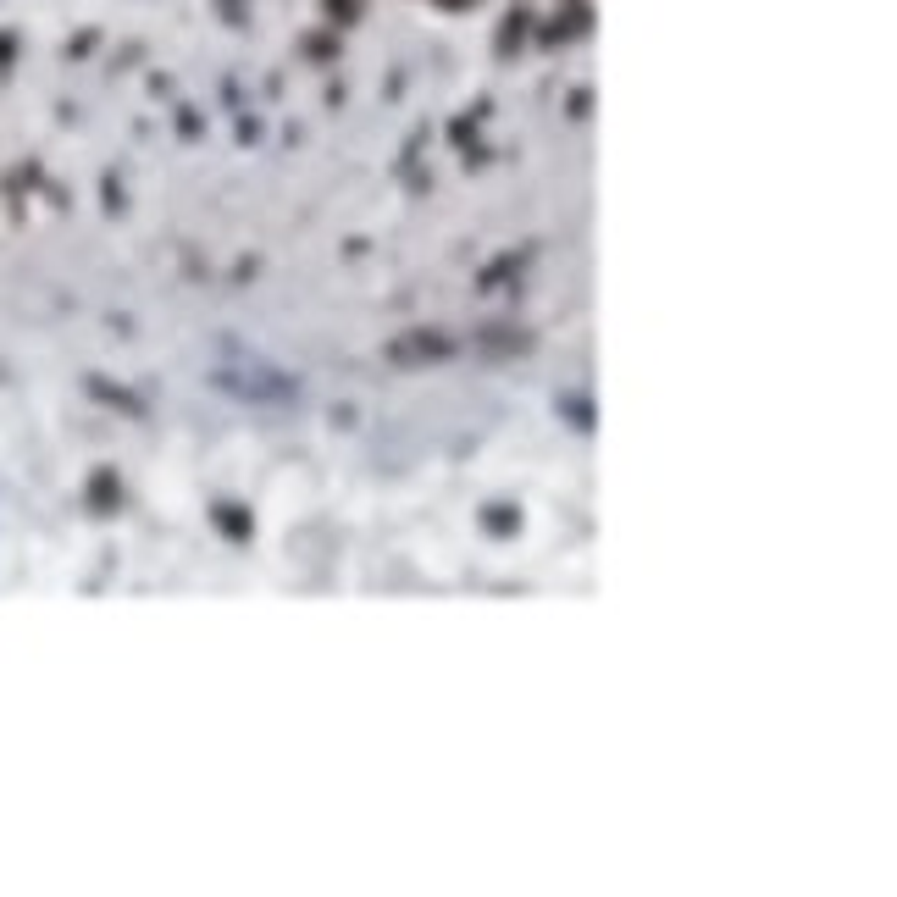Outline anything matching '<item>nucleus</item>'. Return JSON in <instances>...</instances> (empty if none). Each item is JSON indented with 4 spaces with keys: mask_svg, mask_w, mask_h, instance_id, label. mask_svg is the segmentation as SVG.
<instances>
[{
    "mask_svg": "<svg viewBox=\"0 0 897 897\" xmlns=\"http://www.w3.org/2000/svg\"><path fill=\"white\" fill-rule=\"evenodd\" d=\"M222 532H233V538H244V521H239V510H222Z\"/></svg>",
    "mask_w": 897,
    "mask_h": 897,
    "instance_id": "nucleus-1",
    "label": "nucleus"
},
{
    "mask_svg": "<svg viewBox=\"0 0 897 897\" xmlns=\"http://www.w3.org/2000/svg\"><path fill=\"white\" fill-rule=\"evenodd\" d=\"M488 527L493 532H510V510H488Z\"/></svg>",
    "mask_w": 897,
    "mask_h": 897,
    "instance_id": "nucleus-2",
    "label": "nucleus"
}]
</instances>
